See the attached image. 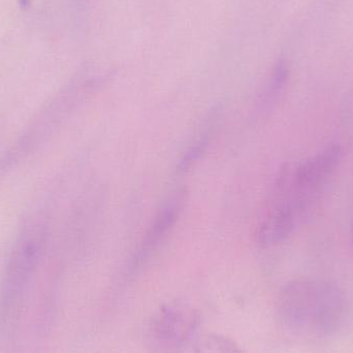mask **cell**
<instances>
[{
	"label": "cell",
	"instance_id": "5",
	"mask_svg": "<svg viewBox=\"0 0 353 353\" xmlns=\"http://www.w3.org/2000/svg\"><path fill=\"white\" fill-rule=\"evenodd\" d=\"M186 199L185 188L176 189L165 199L141 241L140 246L132 259L134 267L145 263L167 239L168 234L172 232L182 214Z\"/></svg>",
	"mask_w": 353,
	"mask_h": 353
},
{
	"label": "cell",
	"instance_id": "3",
	"mask_svg": "<svg viewBox=\"0 0 353 353\" xmlns=\"http://www.w3.org/2000/svg\"><path fill=\"white\" fill-rule=\"evenodd\" d=\"M45 242V228L41 224L26 226L17 239L0 284V330L8 329L18 321Z\"/></svg>",
	"mask_w": 353,
	"mask_h": 353
},
{
	"label": "cell",
	"instance_id": "2",
	"mask_svg": "<svg viewBox=\"0 0 353 353\" xmlns=\"http://www.w3.org/2000/svg\"><path fill=\"white\" fill-rule=\"evenodd\" d=\"M275 308L278 323L288 333L327 338L343 327L347 301L331 280L301 278L282 286Z\"/></svg>",
	"mask_w": 353,
	"mask_h": 353
},
{
	"label": "cell",
	"instance_id": "10",
	"mask_svg": "<svg viewBox=\"0 0 353 353\" xmlns=\"http://www.w3.org/2000/svg\"><path fill=\"white\" fill-rule=\"evenodd\" d=\"M352 242H353V217H352Z\"/></svg>",
	"mask_w": 353,
	"mask_h": 353
},
{
	"label": "cell",
	"instance_id": "7",
	"mask_svg": "<svg viewBox=\"0 0 353 353\" xmlns=\"http://www.w3.org/2000/svg\"><path fill=\"white\" fill-rule=\"evenodd\" d=\"M288 70L284 64L276 66L267 87L259 97V109L263 112H268L273 109L275 103L279 99L280 95L283 92L284 87L288 82Z\"/></svg>",
	"mask_w": 353,
	"mask_h": 353
},
{
	"label": "cell",
	"instance_id": "9",
	"mask_svg": "<svg viewBox=\"0 0 353 353\" xmlns=\"http://www.w3.org/2000/svg\"><path fill=\"white\" fill-rule=\"evenodd\" d=\"M43 1L45 0H19V4L25 12H37L41 10Z\"/></svg>",
	"mask_w": 353,
	"mask_h": 353
},
{
	"label": "cell",
	"instance_id": "8",
	"mask_svg": "<svg viewBox=\"0 0 353 353\" xmlns=\"http://www.w3.org/2000/svg\"><path fill=\"white\" fill-rule=\"evenodd\" d=\"M194 353H245L232 338L217 333L205 334L195 341Z\"/></svg>",
	"mask_w": 353,
	"mask_h": 353
},
{
	"label": "cell",
	"instance_id": "6",
	"mask_svg": "<svg viewBox=\"0 0 353 353\" xmlns=\"http://www.w3.org/2000/svg\"><path fill=\"white\" fill-rule=\"evenodd\" d=\"M217 119L218 114L212 113L208 118L207 121L199 128L196 138L193 140L190 146L186 149L184 154L181 157L180 163L178 165L179 172L184 173V172L188 171L207 151L208 147H209L210 143L213 139L214 134H215Z\"/></svg>",
	"mask_w": 353,
	"mask_h": 353
},
{
	"label": "cell",
	"instance_id": "1",
	"mask_svg": "<svg viewBox=\"0 0 353 353\" xmlns=\"http://www.w3.org/2000/svg\"><path fill=\"white\" fill-rule=\"evenodd\" d=\"M342 155V147L331 143L315 154L281 170L257 228L259 245L275 246L296 232L335 174Z\"/></svg>",
	"mask_w": 353,
	"mask_h": 353
},
{
	"label": "cell",
	"instance_id": "4",
	"mask_svg": "<svg viewBox=\"0 0 353 353\" xmlns=\"http://www.w3.org/2000/svg\"><path fill=\"white\" fill-rule=\"evenodd\" d=\"M201 323L199 311L186 304L159 308L147 327V343L153 353H181L190 343Z\"/></svg>",
	"mask_w": 353,
	"mask_h": 353
}]
</instances>
